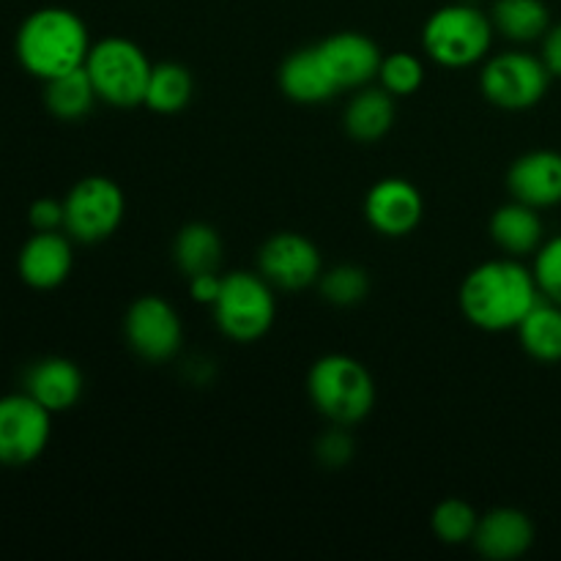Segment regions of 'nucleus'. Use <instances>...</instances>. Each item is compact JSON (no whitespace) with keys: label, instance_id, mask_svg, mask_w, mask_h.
Instances as JSON below:
<instances>
[{"label":"nucleus","instance_id":"1","mask_svg":"<svg viewBox=\"0 0 561 561\" xmlns=\"http://www.w3.org/2000/svg\"><path fill=\"white\" fill-rule=\"evenodd\" d=\"M535 272L518 257H496L471 268L458 290L460 312L482 332L518 329L526 312L540 301Z\"/></svg>","mask_w":561,"mask_h":561},{"label":"nucleus","instance_id":"2","mask_svg":"<svg viewBox=\"0 0 561 561\" xmlns=\"http://www.w3.org/2000/svg\"><path fill=\"white\" fill-rule=\"evenodd\" d=\"M88 53V25L80 14L64 5L33 11L16 31V58L22 69L44 82L85 66Z\"/></svg>","mask_w":561,"mask_h":561},{"label":"nucleus","instance_id":"3","mask_svg":"<svg viewBox=\"0 0 561 561\" xmlns=\"http://www.w3.org/2000/svg\"><path fill=\"white\" fill-rule=\"evenodd\" d=\"M307 394L332 425H359L376 409V378L348 354H327L307 373Z\"/></svg>","mask_w":561,"mask_h":561},{"label":"nucleus","instance_id":"4","mask_svg":"<svg viewBox=\"0 0 561 561\" xmlns=\"http://www.w3.org/2000/svg\"><path fill=\"white\" fill-rule=\"evenodd\" d=\"M493 36L496 31L491 14H485L477 3L458 0L427 16L422 27V47L427 58L444 69H469L488 58Z\"/></svg>","mask_w":561,"mask_h":561},{"label":"nucleus","instance_id":"5","mask_svg":"<svg viewBox=\"0 0 561 561\" xmlns=\"http://www.w3.org/2000/svg\"><path fill=\"white\" fill-rule=\"evenodd\" d=\"M153 64L140 44L126 36H107L91 44L85 71L96 88L99 102L118 110L140 107L146 102V88Z\"/></svg>","mask_w":561,"mask_h":561},{"label":"nucleus","instance_id":"6","mask_svg":"<svg viewBox=\"0 0 561 561\" xmlns=\"http://www.w3.org/2000/svg\"><path fill=\"white\" fill-rule=\"evenodd\" d=\"M274 285L261 272H233L222 277L217 301L211 305L219 332L241 345L257 343L277 318Z\"/></svg>","mask_w":561,"mask_h":561},{"label":"nucleus","instance_id":"7","mask_svg":"<svg viewBox=\"0 0 561 561\" xmlns=\"http://www.w3.org/2000/svg\"><path fill=\"white\" fill-rule=\"evenodd\" d=\"M551 80V71L546 69L540 55L507 49L485 58L480 71V91L493 107L520 113L537 107L546 99Z\"/></svg>","mask_w":561,"mask_h":561},{"label":"nucleus","instance_id":"8","mask_svg":"<svg viewBox=\"0 0 561 561\" xmlns=\"http://www.w3.org/2000/svg\"><path fill=\"white\" fill-rule=\"evenodd\" d=\"M64 230L80 244L107 241L121 228L126 214L124 190L107 175H88L77 181L64 197Z\"/></svg>","mask_w":561,"mask_h":561},{"label":"nucleus","instance_id":"9","mask_svg":"<svg viewBox=\"0 0 561 561\" xmlns=\"http://www.w3.org/2000/svg\"><path fill=\"white\" fill-rule=\"evenodd\" d=\"M124 340L142 362L162 365L173 359L184 343V323L179 310L162 296H140L124 316Z\"/></svg>","mask_w":561,"mask_h":561},{"label":"nucleus","instance_id":"10","mask_svg":"<svg viewBox=\"0 0 561 561\" xmlns=\"http://www.w3.org/2000/svg\"><path fill=\"white\" fill-rule=\"evenodd\" d=\"M53 414L27 392L0 398V463L27 466L47 449Z\"/></svg>","mask_w":561,"mask_h":561},{"label":"nucleus","instance_id":"11","mask_svg":"<svg viewBox=\"0 0 561 561\" xmlns=\"http://www.w3.org/2000/svg\"><path fill=\"white\" fill-rule=\"evenodd\" d=\"M257 272L277 290H305L323 274L321 250L307 236L283 230L268 236L257 250Z\"/></svg>","mask_w":561,"mask_h":561},{"label":"nucleus","instance_id":"12","mask_svg":"<svg viewBox=\"0 0 561 561\" xmlns=\"http://www.w3.org/2000/svg\"><path fill=\"white\" fill-rule=\"evenodd\" d=\"M425 201L416 184L405 179H381L365 197V219L376 233L387 239H405L420 228Z\"/></svg>","mask_w":561,"mask_h":561},{"label":"nucleus","instance_id":"13","mask_svg":"<svg viewBox=\"0 0 561 561\" xmlns=\"http://www.w3.org/2000/svg\"><path fill=\"white\" fill-rule=\"evenodd\" d=\"M340 91H356L378 80L381 69V49L370 36L356 31H340L316 44Z\"/></svg>","mask_w":561,"mask_h":561},{"label":"nucleus","instance_id":"14","mask_svg":"<svg viewBox=\"0 0 561 561\" xmlns=\"http://www.w3.org/2000/svg\"><path fill=\"white\" fill-rule=\"evenodd\" d=\"M71 266H75L71 236H64V230H36L22 244L20 257H16L22 283L36 290H53L64 285Z\"/></svg>","mask_w":561,"mask_h":561},{"label":"nucleus","instance_id":"15","mask_svg":"<svg viewBox=\"0 0 561 561\" xmlns=\"http://www.w3.org/2000/svg\"><path fill=\"white\" fill-rule=\"evenodd\" d=\"M507 190L513 201L537 208H553L561 203V153L551 148L526 151L510 164Z\"/></svg>","mask_w":561,"mask_h":561},{"label":"nucleus","instance_id":"16","mask_svg":"<svg viewBox=\"0 0 561 561\" xmlns=\"http://www.w3.org/2000/svg\"><path fill=\"white\" fill-rule=\"evenodd\" d=\"M471 546L491 561L520 559L535 546V524L520 510L496 507L480 518Z\"/></svg>","mask_w":561,"mask_h":561},{"label":"nucleus","instance_id":"17","mask_svg":"<svg viewBox=\"0 0 561 561\" xmlns=\"http://www.w3.org/2000/svg\"><path fill=\"white\" fill-rule=\"evenodd\" d=\"M25 392L42 403L49 414H60L80 403L85 378L77 362L66 356H44L25 373Z\"/></svg>","mask_w":561,"mask_h":561},{"label":"nucleus","instance_id":"18","mask_svg":"<svg viewBox=\"0 0 561 561\" xmlns=\"http://www.w3.org/2000/svg\"><path fill=\"white\" fill-rule=\"evenodd\" d=\"M277 80L285 96L299 104H321L340 93L318 47H301L290 53L279 66Z\"/></svg>","mask_w":561,"mask_h":561},{"label":"nucleus","instance_id":"19","mask_svg":"<svg viewBox=\"0 0 561 561\" xmlns=\"http://www.w3.org/2000/svg\"><path fill=\"white\" fill-rule=\"evenodd\" d=\"M491 239L510 257L535 255L542 241H546V225H542L537 208L526 206L520 201H510L493 211Z\"/></svg>","mask_w":561,"mask_h":561},{"label":"nucleus","instance_id":"20","mask_svg":"<svg viewBox=\"0 0 561 561\" xmlns=\"http://www.w3.org/2000/svg\"><path fill=\"white\" fill-rule=\"evenodd\" d=\"M394 115H398V107H394L392 93L383 91L381 85H365L356 88L354 96H351L343 113V126L351 140L378 142L394 126Z\"/></svg>","mask_w":561,"mask_h":561},{"label":"nucleus","instance_id":"21","mask_svg":"<svg viewBox=\"0 0 561 561\" xmlns=\"http://www.w3.org/2000/svg\"><path fill=\"white\" fill-rule=\"evenodd\" d=\"M173 261L186 279L206 272H219L222 263V236L208 222H190L175 233Z\"/></svg>","mask_w":561,"mask_h":561},{"label":"nucleus","instance_id":"22","mask_svg":"<svg viewBox=\"0 0 561 561\" xmlns=\"http://www.w3.org/2000/svg\"><path fill=\"white\" fill-rule=\"evenodd\" d=\"M520 348L542 365H559L561 362V305L540 299L524 321L518 323Z\"/></svg>","mask_w":561,"mask_h":561},{"label":"nucleus","instance_id":"23","mask_svg":"<svg viewBox=\"0 0 561 561\" xmlns=\"http://www.w3.org/2000/svg\"><path fill=\"white\" fill-rule=\"evenodd\" d=\"M493 31L513 44H531L546 36L551 11L542 0H496L491 9Z\"/></svg>","mask_w":561,"mask_h":561},{"label":"nucleus","instance_id":"24","mask_svg":"<svg viewBox=\"0 0 561 561\" xmlns=\"http://www.w3.org/2000/svg\"><path fill=\"white\" fill-rule=\"evenodd\" d=\"M192 96H195V77L186 66L175 64V60L153 64L146 102H142L148 110L159 115H175L190 107Z\"/></svg>","mask_w":561,"mask_h":561},{"label":"nucleus","instance_id":"25","mask_svg":"<svg viewBox=\"0 0 561 561\" xmlns=\"http://www.w3.org/2000/svg\"><path fill=\"white\" fill-rule=\"evenodd\" d=\"M44 102H47L49 113L60 121L85 118L93 110V104L99 102L96 88H93L85 66L44 82Z\"/></svg>","mask_w":561,"mask_h":561},{"label":"nucleus","instance_id":"26","mask_svg":"<svg viewBox=\"0 0 561 561\" xmlns=\"http://www.w3.org/2000/svg\"><path fill=\"white\" fill-rule=\"evenodd\" d=\"M318 290L332 307H356L370 294V274L356 263H340V266L323 268L318 279Z\"/></svg>","mask_w":561,"mask_h":561},{"label":"nucleus","instance_id":"27","mask_svg":"<svg viewBox=\"0 0 561 561\" xmlns=\"http://www.w3.org/2000/svg\"><path fill=\"white\" fill-rule=\"evenodd\" d=\"M480 515L463 499H447L431 515V529L444 546H466L474 540Z\"/></svg>","mask_w":561,"mask_h":561},{"label":"nucleus","instance_id":"28","mask_svg":"<svg viewBox=\"0 0 561 561\" xmlns=\"http://www.w3.org/2000/svg\"><path fill=\"white\" fill-rule=\"evenodd\" d=\"M422 82H425V66L414 53L400 49V53L383 55L381 69H378V85L383 91L392 93L394 99L411 96L420 91Z\"/></svg>","mask_w":561,"mask_h":561},{"label":"nucleus","instance_id":"29","mask_svg":"<svg viewBox=\"0 0 561 561\" xmlns=\"http://www.w3.org/2000/svg\"><path fill=\"white\" fill-rule=\"evenodd\" d=\"M531 272H535L542 299L561 305V236L542 241L540 250L535 252Z\"/></svg>","mask_w":561,"mask_h":561},{"label":"nucleus","instance_id":"30","mask_svg":"<svg viewBox=\"0 0 561 561\" xmlns=\"http://www.w3.org/2000/svg\"><path fill=\"white\" fill-rule=\"evenodd\" d=\"M354 438H351L348 427L334 425L332 431L323 433L316 442V458L323 469H343L354 458Z\"/></svg>","mask_w":561,"mask_h":561},{"label":"nucleus","instance_id":"31","mask_svg":"<svg viewBox=\"0 0 561 561\" xmlns=\"http://www.w3.org/2000/svg\"><path fill=\"white\" fill-rule=\"evenodd\" d=\"M27 222L33 230H64L66 225V208L64 201L55 197H38L27 211Z\"/></svg>","mask_w":561,"mask_h":561},{"label":"nucleus","instance_id":"32","mask_svg":"<svg viewBox=\"0 0 561 561\" xmlns=\"http://www.w3.org/2000/svg\"><path fill=\"white\" fill-rule=\"evenodd\" d=\"M540 58L551 77H561V22L551 25L540 38Z\"/></svg>","mask_w":561,"mask_h":561},{"label":"nucleus","instance_id":"33","mask_svg":"<svg viewBox=\"0 0 561 561\" xmlns=\"http://www.w3.org/2000/svg\"><path fill=\"white\" fill-rule=\"evenodd\" d=\"M219 288H222V277L219 272H206L197 274V277H190V296L197 301V305L211 307L217 301Z\"/></svg>","mask_w":561,"mask_h":561}]
</instances>
